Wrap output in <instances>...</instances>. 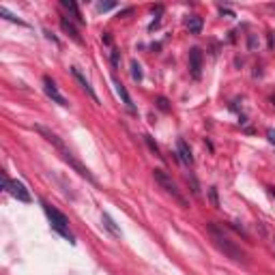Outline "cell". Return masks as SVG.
Masks as SVG:
<instances>
[{"instance_id":"obj_1","label":"cell","mask_w":275,"mask_h":275,"mask_svg":"<svg viewBox=\"0 0 275 275\" xmlns=\"http://www.w3.org/2000/svg\"><path fill=\"white\" fill-rule=\"evenodd\" d=\"M207 233H209V236H211V241L215 243V247H217V250L222 252V254H224L226 258H230V260L239 262V265H245V262H247L245 252L241 250V247L236 245L234 241L224 233V228H219L217 224L209 222V224H207Z\"/></svg>"},{"instance_id":"obj_2","label":"cell","mask_w":275,"mask_h":275,"mask_svg":"<svg viewBox=\"0 0 275 275\" xmlns=\"http://www.w3.org/2000/svg\"><path fill=\"white\" fill-rule=\"evenodd\" d=\"M43 211H45V215L50 217L52 228L56 230L58 234H63L64 239H69L71 243H75V241H73V234L69 233V219H67V215L61 213L56 207H52V204H47V202H43Z\"/></svg>"},{"instance_id":"obj_3","label":"cell","mask_w":275,"mask_h":275,"mask_svg":"<svg viewBox=\"0 0 275 275\" xmlns=\"http://www.w3.org/2000/svg\"><path fill=\"white\" fill-rule=\"evenodd\" d=\"M153 179L157 181V185L161 187V190H166V193H170L172 198H174L176 202H179V207H183V209H187L190 204H187V200H185V196L181 193V190L176 187V183L170 179V174L168 172H164V170H153Z\"/></svg>"},{"instance_id":"obj_4","label":"cell","mask_w":275,"mask_h":275,"mask_svg":"<svg viewBox=\"0 0 275 275\" xmlns=\"http://www.w3.org/2000/svg\"><path fill=\"white\" fill-rule=\"evenodd\" d=\"M4 190H7L11 196L15 198V200H20V202H30L32 198H30V191L26 190V185L24 183H20V181H11L4 176Z\"/></svg>"},{"instance_id":"obj_5","label":"cell","mask_w":275,"mask_h":275,"mask_svg":"<svg viewBox=\"0 0 275 275\" xmlns=\"http://www.w3.org/2000/svg\"><path fill=\"white\" fill-rule=\"evenodd\" d=\"M43 90H45V95L50 97L54 104H58V106H63V107H67V106H69V101L64 99V97H63L61 93H58L56 82H54L50 75H45V78H43Z\"/></svg>"},{"instance_id":"obj_6","label":"cell","mask_w":275,"mask_h":275,"mask_svg":"<svg viewBox=\"0 0 275 275\" xmlns=\"http://www.w3.org/2000/svg\"><path fill=\"white\" fill-rule=\"evenodd\" d=\"M190 69H191V75L196 80H200L202 75V52L198 47H193L190 52Z\"/></svg>"},{"instance_id":"obj_7","label":"cell","mask_w":275,"mask_h":275,"mask_svg":"<svg viewBox=\"0 0 275 275\" xmlns=\"http://www.w3.org/2000/svg\"><path fill=\"white\" fill-rule=\"evenodd\" d=\"M71 73H73V78H75V80H78V84H80V86H82V88L86 90V95H88V97H90V99H93V101H95V104H99V97H97V95H95V90H93V86H90V82H88V80H86V78H84V75H82V71H80V69H78V67H71Z\"/></svg>"},{"instance_id":"obj_8","label":"cell","mask_w":275,"mask_h":275,"mask_svg":"<svg viewBox=\"0 0 275 275\" xmlns=\"http://www.w3.org/2000/svg\"><path fill=\"white\" fill-rule=\"evenodd\" d=\"M176 153H179V159H181L185 166H191V164H193L191 150H190V147H187L185 140H179V142H176Z\"/></svg>"},{"instance_id":"obj_9","label":"cell","mask_w":275,"mask_h":275,"mask_svg":"<svg viewBox=\"0 0 275 275\" xmlns=\"http://www.w3.org/2000/svg\"><path fill=\"white\" fill-rule=\"evenodd\" d=\"M61 28H63L64 32H67V35L71 37V39H73L75 43H82V37H80V30L73 26V21H69L67 18H61Z\"/></svg>"},{"instance_id":"obj_10","label":"cell","mask_w":275,"mask_h":275,"mask_svg":"<svg viewBox=\"0 0 275 275\" xmlns=\"http://www.w3.org/2000/svg\"><path fill=\"white\" fill-rule=\"evenodd\" d=\"M61 7H63V9H67L69 13L73 15V20H75V21H80V24H82V21H84L82 13H80V9H78V4H75V2H71V0H61Z\"/></svg>"},{"instance_id":"obj_11","label":"cell","mask_w":275,"mask_h":275,"mask_svg":"<svg viewBox=\"0 0 275 275\" xmlns=\"http://www.w3.org/2000/svg\"><path fill=\"white\" fill-rule=\"evenodd\" d=\"M114 86H116V93H118V97L123 99V104H125L129 110H133V101H131V97H129V93H127V88L123 86L121 82H114Z\"/></svg>"},{"instance_id":"obj_12","label":"cell","mask_w":275,"mask_h":275,"mask_svg":"<svg viewBox=\"0 0 275 275\" xmlns=\"http://www.w3.org/2000/svg\"><path fill=\"white\" fill-rule=\"evenodd\" d=\"M187 28L193 35H198V32L202 30V18H198V15H191V18H187Z\"/></svg>"},{"instance_id":"obj_13","label":"cell","mask_w":275,"mask_h":275,"mask_svg":"<svg viewBox=\"0 0 275 275\" xmlns=\"http://www.w3.org/2000/svg\"><path fill=\"white\" fill-rule=\"evenodd\" d=\"M101 222H104V226H106V228H107V230H110V233H112V236H121V230L116 228L114 219H112V217H110V215H107V213H104V217H101Z\"/></svg>"},{"instance_id":"obj_14","label":"cell","mask_w":275,"mask_h":275,"mask_svg":"<svg viewBox=\"0 0 275 275\" xmlns=\"http://www.w3.org/2000/svg\"><path fill=\"white\" fill-rule=\"evenodd\" d=\"M0 15H2L4 20H9V21H13V24H20V26H26V21H21L18 15H13L11 11L7 9V7H0Z\"/></svg>"},{"instance_id":"obj_15","label":"cell","mask_w":275,"mask_h":275,"mask_svg":"<svg viewBox=\"0 0 275 275\" xmlns=\"http://www.w3.org/2000/svg\"><path fill=\"white\" fill-rule=\"evenodd\" d=\"M131 75H133V80H136V82L142 80V67H140V63H136V61L131 63Z\"/></svg>"},{"instance_id":"obj_16","label":"cell","mask_w":275,"mask_h":275,"mask_svg":"<svg viewBox=\"0 0 275 275\" xmlns=\"http://www.w3.org/2000/svg\"><path fill=\"white\" fill-rule=\"evenodd\" d=\"M114 7H116V2H99L97 4V11H110Z\"/></svg>"},{"instance_id":"obj_17","label":"cell","mask_w":275,"mask_h":275,"mask_svg":"<svg viewBox=\"0 0 275 275\" xmlns=\"http://www.w3.org/2000/svg\"><path fill=\"white\" fill-rule=\"evenodd\" d=\"M144 140H147V144L150 147V150H153L155 155H159V147H157V144L153 142V138H150V136H144Z\"/></svg>"},{"instance_id":"obj_18","label":"cell","mask_w":275,"mask_h":275,"mask_svg":"<svg viewBox=\"0 0 275 275\" xmlns=\"http://www.w3.org/2000/svg\"><path fill=\"white\" fill-rule=\"evenodd\" d=\"M267 136H269V142H271V144H275V129H269V131H267Z\"/></svg>"},{"instance_id":"obj_19","label":"cell","mask_w":275,"mask_h":275,"mask_svg":"<svg viewBox=\"0 0 275 275\" xmlns=\"http://www.w3.org/2000/svg\"><path fill=\"white\" fill-rule=\"evenodd\" d=\"M157 104H159V107H161V110H168V101H166V99H159Z\"/></svg>"},{"instance_id":"obj_20","label":"cell","mask_w":275,"mask_h":275,"mask_svg":"<svg viewBox=\"0 0 275 275\" xmlns=\"http://www.w3.org/2000/svg\"><path fill=\"white\" fill-rule=\"evenodd\" d=\"M271 193H273V198H275V190H273V191H271Z\"/></svg>"}]
</instances>
